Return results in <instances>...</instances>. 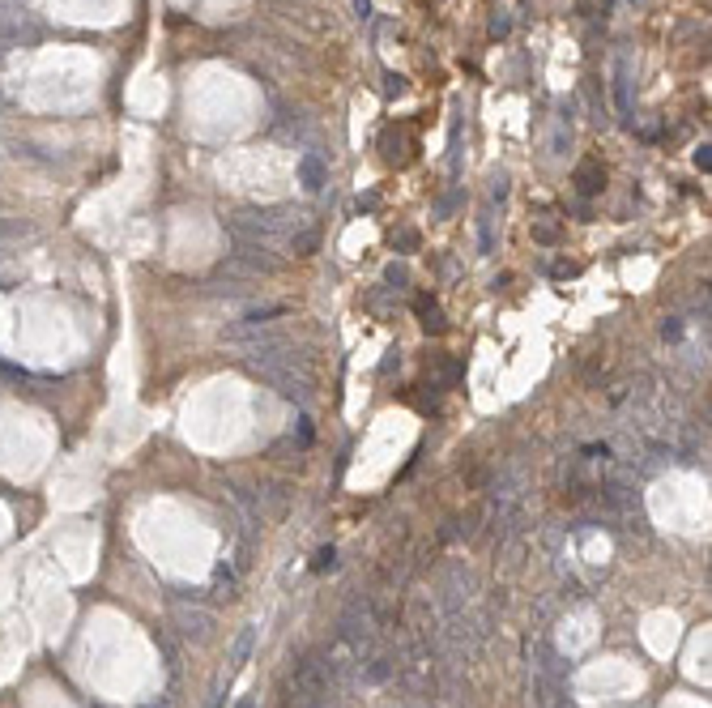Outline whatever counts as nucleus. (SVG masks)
I'll return each instance as SVG.
<instances>
[{
    "label": "nucleus",
    "mask_w": 712,
    "mask_h": 708,
    "mask_svg": "<svg viewBox=\"0 0 712 708\" xmlns=\"http://www.w3.org/2000/svg\"><path fill=\"white\" fill-rule=\"evenodd\" d=\"M299 179H303L307 192H320V188H324V162H320L316 154H303V158H299Z\"/></svg>",
    "instance_id": "obj_1"
},
{
    "label": "nucleus",
    "mask_w": 712,
    "mask_h": 708,
    "mask_svg": "<svg viewBox=\"0 0 712 708\" xmlns=\"http://www.w3.org/2000/svg\"><path fill=\"white\" fill-rule=\"evenodd\" d=\"M602 179H606V175H602V167H597V162H585V167L576 171L580 192H597V188H602Z\"/></svg>",
    "instance_id": "obj_2"
},
{
    "label": "nucleus",
    "mask_w": 712,
    "mask_h": 708,
    "mask_svg": "<svg viewBox=\"0 0 712 708\" xmlns=\"http://www.w3.org/2000/svg\"><path fill=\"white\" fill-rule=\"evenodd\" d=\"M252 640H256V632H252V628H243V632H239V640H235V653H230V666H235V670L248 662V653H252Z\"/></svg>",
    "instance_id": "obj_3"
},
{
    "label": "nucleus",
    "mask_w": 712,
    "mask_h": 708,
    "mask_svg": "<svg viewBox=\"0 0 712 708\" xmlns=\"http://www.w3.org/2000/svg\"><path fill=\"white\" fill-rule=\"evenodd\" d=\"M615 81H619V107H623V111H632V98H627V60H619Z\"/></svg>",
    "instance_id": "obj_4"
},
{
    "label": "nucleus",
    "mask_w": 712,
    "mask_h": 708,
    "mask_svg": "<svg viewBox=\"0 0 712 708\" xmlns=\"http://www.w3.org/2000/svg\"><path fill=\"white\" fill-rule=\"evenodd\" d=\"M384 81H388V85H384V90H388V94H401V90H405V81H401V77H393V73H388V77H384Z\"/></svg>",
    "instance_id": "obj_5"
},
{
    "label": "nucleus",
    "mask_w": 712,
    "mask_h": 708,
    "mask_svg": "<svg viewBox=\"0 0 712 708\" xmlns=\"http://www.w3.org/2000/svg\"><path fill=\"white\" fill-rule=\"evenodd\" d=\"M324 568H333V551H320V555H316V572H324Z\"/></svg>",
    "instance_id": "obj_6"
},
{
    "label": "nucleus",
    "mask_w": 712,
    "mask_h": 708,
    "mask_svg": "<svg viewBox=\"0 0 712 708\" xmlns=\"http://www.w3.org/2000/svg\"><path fill=\"white\" fill-rule=\"evenodd\" d=\"M696 162H700V167H704V171H708V167H712V154H708V145H704V149H700V154H696Z\"/></svg>",
    "instance_id": "obj_7"
},
{
    "label": "nucleus",
    "mask_w": 712,
    "mask_h": 708,
    "mask_svg": "<svg viewBox=\"0 0 712 708\" xmlns=\"http://www.w3.org/2000/svg\"><path fill=\"white\" fill-rule=\"evenodd\" d=\"M354 9H358V13L367 17V13H371V0H354Z\"/></svg>",
    "instance_id": "obj_8"
}]
</instances>
